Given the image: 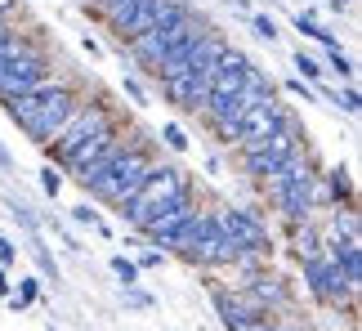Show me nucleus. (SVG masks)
<instances>
[{
    "label": "nucleus",
    "mask_w": 362,
    "mask_h": 331,
    "mask_svg": "<svg viewBox=\"0 0 362 331\" xmlns=\"http://www.w3.org/2000/svg\"><path fill=\"white\" fill-rule=\"evenodd\" d=\"M36 300H40V278H18V291H13L5 305H9L13 313H23V309H32Z\"/></svg>",
    "instance_id": "24"
},
{
    "label": "nucleus",
    "mask_w": 362,
    "mask_h": 331,
    "mask_svg": "<svg viewBox=\"0 0 362 331\" xmlns=\"http://www.w3.org/2000/svg\"><path fill=\"white\" fill-rule=\"evenodd\" d=\"M296 32H300V36H309V40H317V45H327V50H340L336 32H327V27L317 23V13H313V9H300V13H296Z\"/></svg>",
    "instance_id": "21"
},
{
    "label": "nucleus",
    "mask_w": 362,
    "mask_h": 331,
    "mask_svg": "<svg viewBox=\"0 0 362 331\" xmlns=\"http://www.w3.org/2000/svg\"><path fill=\"white\" fill-rule=\"evenodd\" d=\"M81 5H90V0H81Z\"/></svg>",
    "instance_id": "44"
},
{
    "label": "nucleus",
    "mask_w": 362,
    "mask_h": 331,
    "mask_svg": "<svg viewBox=\"0 0 362 331\" xmlns=\"http://www.w3.org/2000/svg\"><path fill=\"white\" fill-rule=\"evenodd\" d=\"M152 166H157V161H152L148 144H144V139H134V134H130L121 153H117L112 161H107L103 170L90 179V184H81V188H86L94 202H103V206H112V211H121V206L134 197V188H139V184L148 179V170H152Z\"/></svg>",
    "instance_id": "2"
},
{
    "label": "nucleus",
    "mask_w": 362,
    "mask_h": 331,
    "mask_svg": "<svg viewBox=\"0 0 362 331\" xmlns=\"http://www.w3.org/2000/svg\"><path fill=\"white\" fill-rule=\"evenodd\" d=\"M188 188H192V179H188L184 170H179V166H152L148 179L134 188V197L125 202L117 215H121V219H125V224H130L134 233H144V228L152 224V219H157V215L165 211V206H170V202L179 197V192H188Z\"/></svg>",
    "instance_id": "3"
},
{
    "label": "nucleus",
    "mask_w": 362,
    "mask_h": 331,
    "mask_svg": "<svg viewBox=\"0 0 362 331\" xmlns=\"http://www.w3.org/2000/svg\"><path fill=\"white\" fill-rule=\"evenodd\" d=\"M125 139H130V130H125L121 121H112L107 130H99L94 139H86V144H81L76 153H72V157H67V161L59 166V170H63V175H72L76 184H90V179L99 175L103 166H107V161H112V157L121 153V148H125Z\"/></svg>",
    "instance_id": "9"
},
{
    "label": "nucleus",
    "mask_w": 362,
    "mask_h": 331,
    "mask_svg": "<svg viewBox=\"0 0 362 331\" xmlns=\"http://www.w3.org/2000/svg\"><path fill=\"white\" fill-rule=\"evenodd\" d=\"M211 300H215V309H219V318H224L228 331H246L250 323H259V318H264V313L250 305L246 296H228L224 286H211Z\"/></svg>",
    "instance_id": "16"
},
{
    "label": "nucleus",
    "mask_w": 362,
    "mask_h": 331,
    "mask_svg": "<svg viewBox=\"0 0 362 331\" xmlns=\"http://www.w3.org/2000/svg\"><path fill=\"white\" fill-rule=\"evenodd\" d=\"M317 99H331L344 117H358V108H362L358 86H317Z\"/></svg>",
    "instance_id": "22"
},
{
    "label": "nucleus",
    "mask_w": 362,
    "mask_h": 331,
    "mask_svg": "<svg viewBox=\"0 0 362 331\" xmlns=\"http://www.w3.org/2000/svg\"><path fill=\"white\" fill-rule=\"evenodd\" d=\"M112 273H117V278H121V286H125V291H130V286H139V278H144V273H139V265H134V260L130 255H112Z\"/></svg>",
    "instance_id": "25"
},
{
    "label": "nucleus",
    "mask_w": 362,
    "mask_h": 331,
    "mask_svg": "<svg viewBox=\"0 0 362 331\" xmlns=\"http://www.w3.org/2000/svg\"><path fill=\"white\" fill-rule=\"evenodd\" d=\"M13 296V282H9V269H0V300Z\"/></svg>",
    "instance_id": "38"
},
{
    "label": "nucleus",
    "mask_w": 362,
    "mask_h": 331,
    "mask_svg": "<svg viewBox=\"0 0 362 331\" xmlns=\"http://www.w3.org/2000/svg\"><path fill=\"white\" fill-rule=\"evenodd\" d=\"M296 76L304 81V86L317 90V86H322V76H327V67H322V59H317V54H304V50H300V54H296Z\"/></svg>",
    "instance_id": "23"
},
{
    "label": "nucleus",
    "mask_w": 362,
    "mask_h": 331,
    "mask_svg": "<svg viewBox=\"0 0 362 331\" xmlns=\"http://www.w3.org/2000/svg\"><path fill=\"white\" fill-rule=\"evenodd\" d=\"M313 179H317V166H313V157H309V148H304V153H296L286 166H277L269 179H259V188H264V197L277 206L286 192H296L300 184H313Z\"/></svg>",
    "instance_id": "14"
},
{
    "label": "nucleus",
    "mask_w": 362,
    "mask_h": 331,
    "mask_svg": "<svg viewBox=\"0 0 362 331\" xmlns=\"http://www.w3.org/2000/svg\"><path fill=\"white\" fill-rule=\"evenodd\" d=\"M322 188H327V197L336 202V206H358V192H354V175H349V166H331V170L322 175Z\"/></svg>",
    "instance_id": "18"
},
{
    "label": "nucleus",
    "mask_w": 362,
    "mask_h": 331,
    "mask_svg": "<svg viewBox=\"0 0 362 331\" xmlns=\"http://www.w3.org/2000/svg\"><path fill=\"white\" fill-rule=\"evenodd\" d=\"M76 99L81 94L67 86V81H59V76H49L40 90H32V94H23V99H9L5 103V117L18 126L27 139H32L36 148H45L54 134L63 130V121L72 117V108H76Z\"/></svg>",
    "instance_id": "1"
},
{
    "label": "nucleus",
    "mask_w": 362,
    "mask_h": 331,
    "mask_svg": "<svg viewBox=\"0 0 362 331\" xmlns=\"http://www.w3.org/2000/svg\"><path fill=\"white\" fill-rule=\"evenodd\" d=\"M40 188H45V197H59L63 192V170L59 166H45V170H40Z\"/></svg>",
    "instance_id": "31"
},
{
    "label": "nucleus",
    "mask_w": 362,
    "mask_h": 331,
    "mask_svg": "<svg viewBox=\"0 0 362 331\" xmlns=\"http://www.w3.org/2000/svg\"><path fill=\"white\" fill-rule=\"evenodd\" d=\"M246 67H250L246 54L233 50V45H224V54H219V63H215V76H211V94H219V99H233V94H238V86H242V76H246Z\"/></svg>",
    "instance_id": "15"
},
{
    "label": "nucleus",
    "mask_w": 362,
    "mask_h": 331,
    "mask_svg": "<svg viewBox=\"0 0 362 331\" xmlns=\"http://www.w3.org/2000/svg\"><path fill=\"white\" fill-rule=\"evenodd\" d=\"M13 265H18V246L9 238H0V269H13Z\"/></svg>",
    "instance_id": "34"
},
{
    "label": "nucleus",
    "mask_w": 362,
    "mask_h": 331,
    "mask_svg": "<svg viewBox=\"0 0 362 331\" xmlns=\"http://www.w3.org/2000/svg\"><path fill=\"white\" fill-rule=\"evenodd\" d=\"M331 9H336V13H349V9H354V0H331Z\"/></svg>",
    "instance_id": "41"
},
{
    "label": "nucleus",
    "mask_w": 362,
    "mask_h": 331,
    "mask_svg": "<svg viewBox=\"0 0 362 331\" xmlns=\"http://www.w3.org/2000/svg\"><path fill=\"white\" fill-rule=\"evenodd\" d=\"M246 331H286L282 323H273V318H259V323H250Z\"/></svg>",
    "instance_id": "36"
},
{
    "label": "nucleus",
    "mask_w": 362,
    "mask_h": 331,
    "mask_svg": "<svg viewBox=\"0 0 362 331\" xmlns=\"http://www.w3.org/2000/svg\"><path fill=\"white\" fill-rule=\"evenodd\" d=\"M157 9H161V0H134V9H130V18H125V27H121V45L125 40H134V36H144L152 23H157Z\"/></svg>",
    "instance_id": "19"
},
{
    "label": "nucleus",
    "mask_w": 362,
    "mask_h": 331,
    "mask_svg": "<svg viewBox=\"0 0 362 331\" xmlns=\"http://www.w3.org/2000/svg\"><path fill=\"white\" fill-rule=\"evenodd\" d=\"M211 219L219 224V233L238 246V260L242 255H273V238H269V224H264L259 211H250V206H215Z\"/></svg>",
    "instance_id": "8"
},
{
    "label": "nucleus",
    "mask_w": 362,
    "mask_h": 331,
    "mask_svg": "<svg viewBox=\"0 0 362 331\" xmlns=\"http://www.w3.org/2000/svg\"><path fill=\"white\" fill-rule=\"evenodd\" d=\"M291 251H296L300 265H304V260H322V228H317V219H313V224L291 228Z\"/></svg>",
    "instance_id": "20"
},
{
    "label": "nucleus",
    "mask_w": 362,
    "mask_h": 331,
    "mask_svg": "<svg viewBox=\"0 0 362 331\" xmlns=\"http://www.w3.org/2000/svg\"><path fill=\"white\" fill-rule=\"evenodd\" d=\"M286 90L296 94V99H304V103H313V99H317V90H313V86H304L300 76H286Z\"/></svg>",
    "instance_id": "33"
},
{
    "label": "nucleus",
    "mask_w": 362,
    "mask_h": 331,
    "mask_svg": "<svg viewBox=\"0 0 362 331\" xmlns=\"http://www.w3.org/2000/svg\"><path fill=\"white\" fill-rule=\"evenodd\" d=\"M206 27H211V23H206L197 9H188V13H184V18H179L175 27H148L144 36L125 40V50H130L134 67H144V72L152 76V72H157V63H161L165 54H170V50L179 45V40H192V36H202Z\"/></svg>",
    "instance_id": "7"
},
{
    "label": "nucleus",
    "mask_w": 362,
    "mask_h": 331,
    "mask_svg": "<svg viewBox=\"0 0 362 331\" xmlns=\"http://www.w3.org/2000/svg\"><path fill=\"white\" fill-rule=\"evenodd\" d=\"M286 117H291V108L277 99V94H269V99L255 103V108H250V112L238 121V130H233V148H238V153H242V148H255L259 139H269V134L282 126Z\"/></svg>",
    "instance_id": "12"
},
{
    "label": "nucleus",
    "mask_w": 362,
    "mask_h": 331,
    "mask_svg": "<svg viewBox=\"0 0 362 331\" xmlns=\"http://www.w3.org/2000/svg\"><path fill=\"white\" fill-rule=\"evenodd\" d=\"M49 76H54V67H49V59H45V50H32V54H13V59H0V103L23 99V94L40 90Z\"/></svg>",
    "instance_id": "10"
},
{
    "label": "nucleus",
    "mask_w": 362,
    "mask_h": 331,
    "mask_svg": "<svg viewBox=\"0 0 362 331\" xmlns=\"http://www.w3.org/2000/svg\"><path fill=\"white\" fill-rule=\"evenodd\" d=\"M125 305H130V309H152V296L139 291V286H130V291H125Z\"/></svg>",
    "instance_id": "35"
},
{
    "label": "nucleus",
    "mask_w": 362,
    "mask_h": 331,
    "mask_svg": "<svg viewBox=\"0 0 362 331\" xmlns=\"http://www.w3.org/2000/svg\"><path fill=\"white\" fill-rule=\"evenodd\" d=\"M170 251L179 260H188V265H202V269H228V265H238V246L219 233V224L211 219V211H197V215H192L188 224L179 228V238H175Z\"/></svg>",
    "instance_id": "4"
},
{
    "label": "nucleus",
    "mask_w": 362,
    "mask_h": 331,
    "mask_svg": "<svg viewBox=\"0 0 362 331\" xmlns=\"http://www.w3.org/2000/svg\"><path fill=\"white\" fill-rule=\"evenodd\" d=\"M112 103L107 99H99V94H90V99H76V108H72V117L63 121V130L54 134V139L45 144V157H49V166H63L67 157L76 153L86 139H94L99 130H107L112 126Z\"/></svg>",
    "instance_id": "5"
},
{
    "label": "nucleus",
    "mask_w": 362,
    "mask_h": 331,
    "mask_svg": "<svg viewBox=\"0 0 362 331\" xmlns=\"http://www.w3.org/2000/svg\"><path fill=\"white\" fill-rule=\"evenodd\" d=\"M0 170H5V175L13 170V157H9V148H5V144H0Z\"/></svg>",
    "instance_id": "39"
},
{
    "label": "nucleus",
    "mask_w": 362,
    "mask_h": 331,
    "mask_svg": "<svg viewBox=\"0 0 362 331\" xmlns=\"http://www.w3.org/2000/svg\"><path fill=\"white\" fill-rule=\"evenodd\" d=\"M327 54H331V67H336V76L344 81V86H354V72H358V67H354V59H349L344 50H327Z\"/></svg>",
    "instance_id": "27"
},
{
    "label": "nucleus",
    "mask_w": 362,
    "mask_h": 331,
    "mask_svg": "<svg viewBox=\"0 0 362 331\" xmlns=\"http://www.w3.org/2000/svg\"><path fill=\"white\" fill-rule=\"evenodd\" d=\"M304 282H309L313 300H322L327 309H349L354 313V286L344 282V273L336 269V260H304Z\"/></svg>",
    "instance_id": "11"
},
{
    "label": "nucleus",
    "mask_w": 362,
    "mask_h": 331,
    "mask_svg": "<svg viewBox=\"0 0 362 331\" xmlns=\"http://www.w3.org/2000/svg\"><path fill=\"white\" fill-rule=\"evenodd\" d=\"M81 50H86L90 59H99V54H103V50H99V40H94V36H81Z\"/></svg>",
    "instance_id": "37"
},
{
    "label": "nucleus",
    "mask_w": 362,
    "mask_h": 331,
    "mask_svg": "<svg viewBox=\"0 0 362 331\" xmlns=\"http://www.w3.org/2000/svg\"><path fill=\"white\" fill-rule=\"evenodd\" d=\"M228 5H238L242 13H250V0H228Z\"/></svg>",
    "instance_id": "43"
},
{
    "label": "nucleus",
    "mask_w": 362,
    "mask_h": 331,
    "mask_svg": "<svg viewBox=\"0 0 362 331\" xmlns=\"http://www.w3.org/2000/svg\"><path fill=\"white\" fill-rule=\"evenodd\" d=\"M304 148H309L304 121H300L296 112H291V117L282 121V126H277V130L269 134V139H259L255 148H242L238 157H242V170H246V175L259 184V179H269V175L277 170V166H286L296 153H304Z\"/></svg>",
    "instance_id": "6"
},
{
    "label": "nucleus",
    "mask_w": 362,
    "mask_h": 331,
    "mask_svg": "<svg viewBox=\"0 0 362 331\" xmlns=\"http://www.w3.org/2000/svg\"><path fill=\"white\" fill-rule=\"evenodd\" d=\"M242 296H246L250 305H255V309L264 313V318H273V309H277V305H286V300H291L286 282H282V278H273V273H255V278L246 282V291H242Z\"/></svg>",
    "instance_id": "17"
},
{
    "label": "nucleus",
    "mask_w": 362,
    "mask_h": 331,
    "mask_svg": "<svg viewBox=\"0 0 362 331\" xmlns=\"http://www.w3.org/2000/svg\"><path fill=\"white\" fill-rule=\"evenodd\" d=\"M250 27H255V36H259V40H269V45H273L277 36H282V32H277V23L269 18V13H250Z\"/></svg>",
    "instance_id": "30"
},
{
    "label": "nucleus",
    "mask_w": 362,
    "mask_h": 331,
    "mask_svg": "<svg viewBox=\"0 0 362 331\" xmlns=\"http://www.w3.org/2000/svg\"><path fill=\"white\" fill-rule=\"evenodd\" d=\"M161 144L170 148V153H188V134H184V126H179V121H165V126H161Z\"/></svg>",
    "instance_id": "26"
},
{
    "label": "nucleus",
    "mask_w": 362,
    "mask_h": 331,
    "mask_svg": "<svg viewBox=\"0 0 362 331\" xmlns=\"http://www.w3.org/2000/svg\"><path fill=\"white\" fill-rule=\"evenodd\" d=\"M9 36H13V27H9V18H0V45H5Z\"/></svg>",
    "instance_id": "42"
},
{
    "label": "nucleus",
    "mask_w": 362,
    "mask_h": 331,
    "mask_svg": "<svg viewBox=\"0 0 362 331\" xmlns=\"http://www.w3.org/2000/svg\"><path fill=\"white\" fill-rule=\"evenodd\" d=\"M72 219H76V224H81V228H90V233H94V228H99V224H103V215H99V211H94V206H90V202H81V206H72Z\"/></svg>",
    "instance_id": "29"
},
{
    "label": "nucleus",
    "mask_w": 362,
    "mask_h": 331,
    "mask_svg": "<svg viewBox=\"0 0 362 331\" xmlns=\"http://www.w3.org/2000/svg\"><path fill=\"white\" fill-rule=\"evenodd\" d=\"M134 265H139V273H148V269H161V265H165V251H157V246H152V251H139V260H134Z\"/></svg>",
    "instance_id": "32"
},
{
    "label": "nucleus",
    "mask_w": 362,
    "mask_h": 331,
    "mask_svg": "<svg viewBox=\"0 0 362 331\" xmlns=\"http://www.w3.org/2000/svg\"><path fill=\"white\" fill-rule=\"evenodd\" d=\"M13 9H18V0H0V18H9Z\"/></svg>",
    "instance_id": "40"
},
{
    "label": "nucleus",
    "mask_w": 362,
    "mask_h": 331,
    "mask_svg": "<svg viewBox=\"0 0 362 331\" xmlns=\"http://www.w3.org/2000/svg\"><path fill=\"white\" fill-rule=\"evenodd\" d=\"M121 94L134 108H148V90H144V81H139V76H121Z\"/></svg>",
    "instance_id": "28"
},
{
    "label": "nucleus",
    "mask_w": 362,
    "mask_h": 331,
    "mask_svg": "<svg viewBox=\"0 0 362 331\" xmlns=\"http://www.w3.org/2000/svg\"><path fill=\"white\" fill-rule=\"evenodd\" d=\"M197 211H202V202H197V188L179 192V197H175V202L165 206V211H161V215H157V219H152V224L144 228V238H148L152 246H161V251H170V246H175V238H179V228H184V224H188V219L197 215Z\"/></svg>",
    "instance_id": "13"
}]
</instances>
